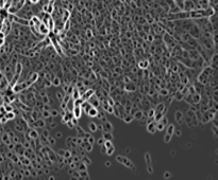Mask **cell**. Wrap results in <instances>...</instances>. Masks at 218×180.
<instances>
[{"mask_svg":"<svg viewBox=\"0 0 218 180\" xmlns=\"http://www.w3.org/2000/svg\"><path fill=\"white\" fill-rule=\"evenodd\" d=\"M160 122H161V123H163V124H164L165 126H167V123H168V119H167V118L165 117V116H163V118L161 119V121H160Z\"/></svg>","mask_w":218,"mask_h":180,"instance_id":"obj_36","label":"cell"},{"mask_svg":"<svg viewBox=\"0 0 218 180\" xmlns=\"http://www.w3.org/2000/svg\"><path fill=\"white\" fill-rule=\"evenodd\" d=\"M29 1L31 2V3H33V4H35V3H37L38 1H40V0H29Z\"/></svg>","mask_w":218,"mask_h":180,"instance_id":"obj_53","label":"cell"},{"mask_svg":"<svg viewBox=\"0 0 218 180\" xmlns=\"http://www.w3.org/2000/svg\"><path fill=\"white\" fill-rule=\"evenodd\" d=\"M88 128H90V133H96L97 131V124L94 123V122H90V124H88Z\"/></svg>","mask_w":218,"mask_h":180,"instance_id":"obj_21","label":"cell"},{"mask_svg":"<svg viewBox=\"0 0 218 180\" xmlns=\"http://www.w3.org/2000/svg\"><path fill=\"white\" fill-rule=\"evenodd\" d=\"M85 170H87V164H85L84 162L80 161V162H79L78 171H85Z\"/></svg>","mask_w":218,"mask_h":180,"instance_id":"obj_24","label":"cell"},{"mask_svg":"<svg viewBox=\"0 0 218 180\" xmlns=\"http://www.w3.org/2000/svg\"><path fill=\"white\" fill-rule=\"evenodd\" d=\"M56 126H57V123H56V122H53V121L50 122V124H49V127H50V128H54Z\"/></svg>","mask_w":218,"mask_h":180,"instance_id":"obj_47","label":"cell"},{"mask_svg":"<svg viewBox=\"0 0 218 180\" xmlns=\"http://www.w3.org/2000/svg\"><path fill=\"white\" fill-rule=\"evenodd\" d=\"M93 94H94V90H93V89H88V90H86V92L84 93V94H83L82 99L84 100V101H87L90 97H92Z\"/></svg>","mask_w":218,"mask_h":180,"instance_id":"obj_17","label":"cell"},{"mask_svg":"<svg viewBox=\"0 0 218 180\" xmlns=\"http://www.w3.org/2000/svg\"><path fill=\"white\" fill-rule=\"evenodd\" d=\"M90 103L92 106H94V107H97V106H99V102H98V100L97 99H95V98H92V99L90 100Z\"/></svg>","mask_w":218,"mask_h":180,"instance_id":"obj_26","label":"cell"},{"mask_svg":"<svg viewBox=\"0 0 218 180\" xmlns=\"http://www.w3.org/2000/svg\"><path fill=\"white\" fill-rule=\"evenodd\" d=\"M9 147H10V148H11V150H12V148H13V147H14V145H13V144H9Z\"/></svg>","mask_w":218,"mask_h":180,"instance_id":"obj_56","label":"cell"},{"mask_svg":"<svg viewBox=\"0 0 218 180\" xmlns=\"http://www.w3.org/2000/svg\"><path fill=\"white\" fill-rule=\"evenodd\" d=\"M57 100L62 102V100H63V94H62V93H60V92H57Z\"/></svg>","mask_w":218,"mask_h":180,"instance_id":"obj_44","label":"cell"},{"mask_svg":"<svg viewBox=\"0 0 218 180\" xmlns=\"http://www.w3.org/2000/svg\"><path fill=\"white\" fill-rule=\"evenodd\" d=\"M49 1H50V2H51V3H52V2H53V1H54V0H49Z\"/></svg>","mask_w":218,"mask_h":180,"instance_id":"obj_57","label":"cell"},{"mask_svg":"<svg viewBox=\"0 0 218 180\" xmlns=\"http://www.w3.org/2000/svg\"><path fill=\"white\" fill-rule=\"evenodd\" d=\"M164 110H165V105L161 103V104H159L157 106V109H154V111L155 112H162V114H164V112H163Z\"/></svg>","mask_w":218,"mask_h":180,"instance_id":"obj_23","label":"cell"},{"mask_svg":"<svg viewBox=\"0 0 218 180\" xmlns=\"http://www.w3.org/2000/svg\"><path fill=\"white\" fill-rule=\"evenodd\" d=\"M154 109H150L149 111H148V118H153L154 116Z\"/></svg>","mask_w":218,"mask_h":180,"instance_id":"obj_39","label":"cell"},{"mask_svg":"<svg viewBox=\"0 0 218 180\" xmlns=\"http://www.w3.org/2000/svg\"><path fill=\"white\" fill-rule=\"evenodd\" d=\"M16 175H17V173H16L15 171L11 172V178H15V177H16Z\"/></svg>","mask_w":218,"mask_h":180,"instance_id":"obj_51","label":"cell"},{"mask_svg":"<svg viewBox=\"0 0 218 180\" xmlns=\"http://www.w3.org/2000/svg\"><path fill=\"white\" fill-rule=\"evenodd\" d=\"M76 129H77V131H78V135H79V137H80V138H84L85 137V135H86V133L84 130H83L82 128H81L80 126L79 125H76Z\"/></svg>","mask_w":218,"mask_h":180,"instance_id":"obj_20","label":"cell"},{"mask_svg":"<svg viewBox=\"0 0 218 180\" xmlns=\"http://www.w3.org/2000/svg\"><path fill=\"white\" fill-rule=\"evenodd\" d=\"M25 3L26 0H12L8 8L9 14H16L18 11H20L25 6Z\"/></svg>","mask_w":218,"mask_h":180,"instance_id":"obj_2","label":"cell"},{"mask_svg":"<svg viewBox=\"0 0 218 180\" xmlns=\"http://www.w3.org/2000/svg\"><path fill=\"white\" fill-rule=\"evenodd\" d=\"M145 161H146V167H147V172L149 174L153 173V166H152V160H151V155L149 153L145 154Z\"/></svg>","mask_w":218,"mask_h":180,"instance_id":"obj_6","label":"cell"},{"mask_svg":"<svg viewBox=\"0 0 218 180\" xmlns=\"http://www.w3.org/2000/svg\"><path fill=\"white\" fill-rule=\"evenodd\" d=\"M133 118H135V119H137V120L143 119V111H140V110L136 111L135 114H134V117H133Z\"/></svg>","mask_w":218,"mask_h":180,"instance_id":"obj_28","label":"cell"},{"mask_svg":"<svg viewBox=\"0 0 218 180\" xmlns=\"http://www.w3.org/2000/svg\"><path fill=\"white\" fill-rule=\"evenodd\" d=\"M71 112H73V118H76V119L79 120L81 118V116H82V107L78 106V105H75V107L73 108Z\"/></svg>","mask_w":218,"mask_h":180,"instance_id":"obj_8","label":"cell"},{"mask_svg":"<svg viewBox=\"0 0 218 180\" xmlns=\"http://www.w3.org/2000/svg\"><path fill=\"white\" fill-rule=\"evenodd\" d=\"M164 128H165V125H164V124L161 123V122H159V123H157V130L162 131Z\"/></svg>","mask_w":218,"mask_h":180,"instance_id":"obj_32","label":"cell"},{"mask_svg":"<svg viewBox=\"0 0 218 180\" xmlns=\"http://www.w3.org/2000/svg\"><path fill=\"white\" fill-rule=\"evenodd\" d=\"M33 126H34L35 128H44V127L46 126V123H45V121L43 119H37L34 121Z\"/></svg>","mask_w":218,"mask_h":180,"instance_id":"obj_12","label":"cell"},{"mask_svg":"<svg viewBox=\"0 0 218 180\" xmlns=\"http://www.w3.org/2000/svg\"><path fill=\"white\" fill-rule=\"evenodd\" d=\"M52 85H54V86H59L60 84H61V81H60V78H54L53 80H52Z\"/></svg>","mask_w":218,"mask_h":180,"instance_id":"obj_34","label":"cell"},{"mask_svg":"<svg viewBox=\"0 0 218 180\" xmlns=\"http://www.w3.org/2000/svg\"><path fill=\"white\" fill-rule=\"evenodd\" d=\"M147 130L148 133L150 134H154L155 131H157V122L155 121H149L147 122Z\"/></svg>","mask_w":218,"mask_h":180,"instance_id":"obj_9","label":"cell"},{"mask_svg":"<svg viewBox=\"0 0 218 180\" xmlns=\"http://www.w3.org/2000/svg\"><path fill=\"white\" fill-rule=\"evenodd\" d=\"M174 130H176V128H174V124H169V125L167 126V129H166V134H167V135L174 136Z\"/></svg>","mask_w":218,"mask_h":180,"instance_id":"obj_18","label":"cell"},{"mask_svg":"<svg viewBox=\"0 0 218 180\" xmlns=\"http://www.w3.org/2000/svg\"><path fill=\"white\" fill-rule=\"evenodd\" d=\"M4 109H6V112H9V111H13V108H12L11 105H6V106H4Z\"/></svg>","mask_w":218,"mask_h":180,"instance_id":"obj_40","label":"cell"},{"mask_svg":"<svg viewBox=\"0 0 218 180\" xmlns=\"http://www.w3.org/2000/svg\"><path fill=\"white\" fill-rule=\"evenodd\" d=\"M102 138L104 139V140H110V141H112L113 140V135H112V133L111 131H104L103 133V135H102Z\"/></svg>","mask_w":218,"mask_h":180,"instance_id":"obj_19","label":"cell"},{"mask_svg":"<svg viewBox=\"0 0 218 180\" xmlns=\"http://www.w3.org/2000/svg\"><path fill=\"white\" fill-rule=\"evenodd\" d=\"M124 121L126 122V123H130V122L133 121V116H130V114H128V116H124Z\"/></svg>","mask_w":218,"mask_h":180,"instance_id":"obj_31","label":"cell"},{"mask_svg":"<svg viewBox=\"0 0 218 180\" xmlns=\"http://www.w3.org/2000/svg\"><path fill=\"white\" fill-rule=\"evenodd\" d=\"M116 160L118 161L119 163H121L123 165H124V166H127V167H129V169H131V170H134L135 169V165H134V163L131 161L129 158H126V157H124V156H117L116 157Z\"/></svg>","mask_w":218,"mask_h":180,"instance_id":"obj_5","label":"cell"},{"mask_svg":"<svg viewBox=\"0 0 218 180\" xmlns=\"http://www.w3.org/2000/svg\"><path fill=\"white\" fill-rule=\"evenodd\" d=\"M115 152V147L113 145L112 146H110L109 148H107V152H105V155H107V156H111V155H113Z\"/></svg>","mask_w":218,"mask_h":180,"instance_id":"obj_27","label":"cell"},{"mask_svg":"<svg viewBox=\"0 0 218 180\" xmlns=\"http://www.w3.org/2000/svg\"><path fill=\"white\" fill-rule=\"evenodd\" d=\"M102 130L104 131H113V125L111 124V122L105 121L103 124H102Z\"/></svg>","mask_w":218,"mask_h":180,"instance_id":"obj_14","label":"cell"},{"mask_svg":"<svg viewBox=\"0 0 218 180\" xmlns=\"http://www.w3.org/2000/svg\"><path fill=\"white\" fill-rule=\"evenodd\" d=\"M147 64H148L147 62H144V63H142V62H140V68H146V67L148 66Z\"/></svg>","mask_w":218,"mask_h":180,"instance_id":"obj_45","label":"cell"},{"mask_svg":"<svg viewBox=\"0 0 218 180\" xmlns=\"http://www.w3.org/2000/svg\"><path fill=\"white\" fill-rule=\"evenodd\" d=\"M98 109L96 107L94 106H92L90 108V110H88L87 112H86V114H87L88 117H90V118H95V117H97L98 116Z\"/></svg>","mask_w":218,"mask_h":180,"instance_id":"obj_13","label":"cell"},{"mask_svg":"<svg viewBox=\"0 0 218 180\" xmlns=\"http://www.w3.org/2000/svg\"><path fill=\"white\" fill-rule=\"evenodd\" d=\"M42 116L44 119H47V118H49L50 117V110H46V109H44L42 111Z\"/></svg>","mask_w":218,"mask_h":180,"instance_id":"obj_30","label":"cell"},{"mask_svg":"<svg viewBox=\"0 0 218 180\" xmlns=\"http://www.w3.org/2000/svg\"><path fill=\"white\" fill-rule=\"evenodd\" d=\"M170 177H171L170 172H165L164 173V178L165 179H168V178H170Z\"/></svg>","mask_w":218,"mask_h":180,"instance_id":"obj_42","label":"cell"},{"mask_svg":"<svg viewBox=\"0 0 218 180\" xmlns=\"http://www.w3.org/2000/svg\"><path fill=\"white\" fill-rule=\"evenodd\" d=\"M174 133H176V136H178V137H180L181 136V130H174Z\"/></svg>","mask_w":218,"mask_h":180,"instance_id":"obj_52","label":"cell"},{"mask_svg":"<svg viewBox=\"0 0 218 180\" xmlns=\"http://www.w3.org/2000/svg\"><path fill=\"white\" fill-rule=\"evenodd\" d=\"M29 137H30L32 140H36L38 137H40V135L36 133L35 129H29Z\"/></svg>","mask_w":218,"mask_h":180,"instance_id":"obj_16","label":"cell"},{"mask_svg":"<svg viewBox=\"0 0 218 180\" xmlns=\"http://www.w3.org/2000/svg\"><path fill=\"white\" fill-rule=\"evenodd\" d=\"M4 117L6 118V120H13L14 118H15V114H14L13 111H9V112H6V114H4Z\"/></svg>","mask_w":218,"mask_h":180,"instance_id":"obj_25","label":"cell"},{"mask_svg":"<svg viewBox=\"0 0 218 180\" xmlns=\"http://www.w3.org/2000/svg\"><path fill=\"white\" fill-rule=\"evenodd\" d=\"M78 172H79V175H80V178H84V179L90 178V177H88L87 170H85V171H78Z\"/></svg>","mask_w":218,"mask_h":180,"instance_id":"obj_22","label":"cell"},{"mask_svg":"<svg viewBox=\"0 0 218 180\" xmlns=\"http://www.w3.org/2000/svg\"><path fill=\"white\" fill-rule=\"evenodd\" d=\"M4 45V38L3 37H0V48Z\"/></svg>","mask_w":218,"mask_h":180,"instance_id":"obj_50","label":"cell"},{"mask_svg":"<svg viewBox=\"0 0 218 180\" xmlns=\"http://www.w3.org/2000/svg\"><path fill=\"white\" fill-rule=\"evenodd\" d=\"M69 98H70V97H69V94H66L65 97H63V102L64 103H67L69 101Z\"/></svg>","mask_w":218,"mask_h":180,"instance_id":"obj_46","label":"cell"},{"mask_svg":"<svg viewBox=\"0 0 218 180\" xmlns=\"http://www.w3.org/2000/svg\"><path fill=\"white\" fill-rule=\"evenodd\" d=\"M183 114L180 111V110H178V111H176V114H174V119H176V121L178 122V123L182 124L183 123V121H182V119H183Z\"/></svg>","mask_w":218,"mask_h":180,"instance_id":"obj_15","label":"cell"},{"mask_svg":"<svg viewBox=\"0 0 218 180\" xmlns=\"http://www.w3.org/2000/svg\"><path fill=\"white\" fill-rule=\"evenodd\" d=\"M171 138H172V136H170V135H165L164 136V142L165 143H169L170 142V140H171Z\"/></svg>","mask_w":218,"mask_h":180,"instance_id":"obj_35","label":"cell"},{"mask_svg":"<svg viewBox=\"0 0 218 180\" xmlns=\"http://www.w3.org/2000/svg\"><path fill=\"white\" fill-rule=\"evenodd\" d=\"M57 138H62V133H61V131L57 133Z\"/></svg>","mask_w":218,"mask_h":180,"instance_id":"obj_54","label":"cell"},{"mask_svg":"<svg viewBox=\"0 0 218 180\" xmlns=\"http://www.w3.org/2000/svg\"><path fill=\"white\" fill-rule=\"evenodd\" d=\"M47 141H48V144H49V145H51V146H53L54 145V144H56V139H54V138H52V137H48V138H47Z\"/></svg>","mask_w":218,"mask_h":180,"instance_id":"obj_29","label":"cell"},{"mask_svg":"<svg viewBox=\"0 0 218 180\" xmlns=\"http://www.w3.org/2000/svg\"><path fill=\"white\" fill-rule=\"evenodd\" d=\"M211 70V68H207L204 71L201 73V75H200V78H199V81H200V83H202V84H205L208 82V80L210 78V74L209 73V71Z\"/></svg>","mask_w":218,"mask_h":180,"instance_id":"obj_7","label":"cell"},{"mask_svg":"<svg viewBox=\"0 0 218 180\" xmlns=\"http://www.w3.org/2000/svg\"><path fill=\"white\" fill-rule=\"evenodd\" d=\"M38 33H40L42 36H46L48 35L50 33V31H49V29H48L46 26L44 25L43 22H40V27H38Z\"/></svg>","mask_w":218,"mask_h":180,"instance_id":"obj_11","label":"cell"},{"mask_svg":"<svg viewBox=\"0 0 218 180\" xmlns=\"http://www.w3.org/2000/svg\"><path fill=\"white\" fill-rule=\"evenodd\" d=\"M33 83H34V82L31 80V78L27 82H23V83H18L17 82L15 85L12 86V91H13V93H18V92H20V91L27 89L29 86L32 85Z\"/></svg>","mask_w":218,"mask_h":180,"instance_id":"obj_3","label":"cell"},{"mask_svg":"<svg viewBox=\"0 0 218 180\" xmlns=\"http://www.w3.org/2000/svg\"><path fill=\"white\" fill-rule=\"evenodd\" d=\"M23 147H26V148H30L31 147V145L29 144V141H27V142H25V144H23Z\"/></svg>","mask_w":218,"mask_h":180,"instance_id":"obj_49","label":"cell"},{"mask_svg":"<svg viewBox=\"0 0 218 180\" xmlns=\"http://www.w3.org/2000/svg\"><path fill=\"white\" fill-rule=\"evenodd\" d=\"M42 136L43 137H45V138H48V137H49L50 135H49V130H48V129H44V130H43V133H42Z\"/></svg>","mask_w":218,"mask_h":180,"instance_id":"obj_37","label":"cell"},{"mask_svg":"<svg viewBox=\"0 0 218 180\" xmlns=\"http://www.w3.org/2000/svg\"><path fill=\"white\" fill-rule=\"evenodd\" d=\"M104 164H105V166H107V167L111 166V162H110V161H107V162L104 163Z\"/></svg>","mask_w":218,"mask_h":180,"instance_id":"obj_55","label":"cell"},{"mask_svg":"<svg viewBox=\"0 0 218 180\" xmlns=\"http://www.w3.org/2000/svg\"><path fill=\"white\" fill-rule=\"evenodd\" d=\"M214 9L213 8H208V9H202V10H194V11L188 12V18H204V17H210L214 14Z\"/></svg>","mask_w":218,"mask_h":180,"instance_id":"obj_1","label":"cell"},{"mask_svg":"<svg viewBox=\"0 0 218 180\" xmlns=\"http://www.w3.org/2000/svg\"><path fill=\"white\" fill-rule=\"evenodd\" d=\"M81 161H82V162H84L85 163V164H90V163H92V161H90V159H88V158L87 157H84V158H83V159L82 160H81Z\"/></svg>","mask_w":218,"mask_h":180,"instance_id":"obj_38","label":"cell"},{"mask_svg":"<svg viewBox=\"0 0 218 180\" xmlns=\"http://www.w3.org/2000/svg\"><path fill=\"white\" fill-rule=\"evenodd\" d=\"M66 123H67V126H68L69 128H73V127H75V125H73V122H71V120H68V121H67Z\"/></svg>","mask_w":218,"mask_h":180,"instance_id":"obj_41","label":"cell"},{"mask_svg":"<svg viewBox=\"0 0 218 180\" xmlns=\"http://www.w3.org/2000/svg\"><path fill=\"white\" fill-rule=\"evenodd\" d=\"M42 22L44 23L46 27L49 29V31H53V28H54V22H53V19L51 17V14H48V13H45L44 14V17L42 19Z\"/></svg>","mask_w":218,"mask_h":180,"instance_id":"obj_4","label":"cell"},{"mask_svg":"<svg viewBox=\"0 0 218 180\" xmlns=\"http://www.w3.org/2000/svg\"><path fill=\"white\" fill-rule=\"evenodd\" d=\"M3 140H4V142L10 143V139H9V137L6 136V135H4V136H3Z\"/></svg>","mask_w":218,"mask_h":180,"instance_id":"obj_48","label":"cell"},{"mask_svg":"<svg viewBox=\"0 0 218 180\" xmlns=\"http://www.w3.org/2000/svg\"><path fill=\"white\" fill-rule=\"evenodd\" d=\"M59 114H60V112L57 111V109H51V110H50V117L56 118V117L59 116Z\"/></svg>","mask_w":218,"mask_h":180,"instance_id":"obj_33","label":"cell"},{"mask_svg":"<svg viewBox=\"0 0 218 180\" xmlns=\"http://www.w3.org/2000/svg\"><path fill=\"white\" fill-rule=\"evenodd\" d=\"M80 146L83 148V150H85L86 152H92L93 150V144L88 143L87 141H86L85 138L82 139V143L80 144Z\"/></svg>","mask_w":218,"mask_h":180,"instance_id":"obj_10","label":"cell"},{"mask_svg":"<svg viewBox=\"0 0 218 180\" xmlns=\"http://www.w3.org/2000/svg\"><path fill=\"white\" fill-rule=\"evenodd\" d=\"M104 142V139L103 138H99V139H97V144L98 145H102Z\"/></svg>","mask_w":218,"mask_h":180,"instance_id":"obj_43","label":"cell"}]
</instances>
